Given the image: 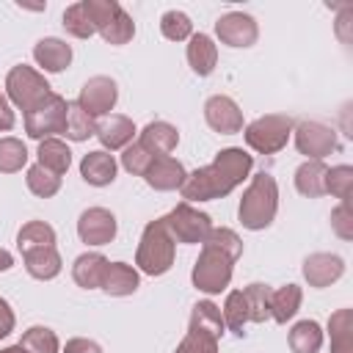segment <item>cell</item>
I'll return each mask as SVG.
<instances>
[{
	"mask_svg": "<svg viewBox=\"0 0 353 353\" xmlns=\"http://www.w3.org/2000/svg\"><path fill=\"white\" fill-rule=\"evenodd\" d=\"M113 174H116V165H113L110 154H105V152H94V154H88V157L83 160V176H85L88 182H94V185L110 182Z\"/></svg>",
	"mask_w": 353,
	"mask_h": 353,
	"instance_id": "6da1fadb",
	"label": "cell"
},
{
	"mask_svg": "<svg viewBox=\"0 0 353 353\" xmlns=\"http://www.w3.org/2000/svg\"><path fill=\"white\" fill-rule=\"evenodd\" d=\"M88 221H94L91 226L88 223H80V234L88 240V243H105L113 237L116 232V223H113V215L102 212V210H94V212H85Z\"/></svg>",
	"mask_w": 353,
	"mask_h": 353,
	"instance_id": "7a4b0ae2",
	"label": "cell"
},
{
	"mask_svg": "<svg viewBox=\"0 0 353 353\" xmlns=\"http://www.w3.org/2000/svg\"><path fill=\"white\" fill-rule=\"evenodd\" d=\"M116 99V88L113 83L108 80H94L91 85H85V94H83V102L91 113H102L105 108H110Z\"/></svg>",
	"mask_w": 353,
	"mask_h": 353,
	"instance_id": "3957f363",
	"label": "cell"
},
{
	"mask_svg": "<svg viewBox=\"0 0 353 353\" xmlns=\"http://www.w3.org/2000/svg\"><path fill=\"white\" fill-rule=\"evenodd\" d=\"M36 58H39L47 69L58 72V69H63V63H69V47H63V44L55 41V39H47V41L39 44Z\"/></svg>",
	"mask_w": 353,
	"mask_h": 353,
	"instance_id": "277c9868",
	"label": "cell"
},
{
	"mask_svg": "<svg viewBox=\"0 0 353 353\" xmlns=\"http://www.w3.org/2000/svg\"><path fill=\"white\" fill-rule=\"evenodd\" d=\"M190 61L196 66V72L207 74L212 69V50H210V39L207 36H196L193 47H190Z\"/></svg>",
	"mask_w": 353,
	"mask_h": 353,
	"instance_id": "5b68a950",
	"label": "cell"
},
{
	"mask_svg": "<svg viewBox=\"0 0 353 353\" xmlns=\"http://www.w3.org/2000/svg\"><path fill=\"white\" fill-rule=\"evenodd\" d=\"M41 163H52L55 165V171H63L66 165H69V152L58 143V141H47V143H41Z\"/></svg>",
	"mask_w": 353,
	"mask_h": 353,
	"instance_id": "8992f818",
	"label": "cell"
},
{
	"mask_svg": "<svg viewBox=\"0 0 353 353\" xmlns=\"http://www.w3.org/2000/svg\"><path fill=\"white\" fill-rule=\"evenodd\" d=\"M66 124H69V135L72 138H85L91 135V119L83 113V108L72 105V113L66 116Z\"/></svg>",
	"mask_w": 353,
	"mask_h": 353,
	"instance_id": "52a82bcc",
	"label": "cell"
},
{
	"mask_svg": "<svg viewBox=\"0 0 353 353\" xmlns=\"http://www.w3.org/2000/svg\"><path fill=\"white\" fill-rule=\"evenodd\" d=\"M19 163H25V149L17 141H6L0 143V168H17Z\"/></svg>",
	"mask_w": 353,
	"mask_h": 353,
	"instance_id": "ba28073f",
	"label": "cell"
},
{
	"mask_svg": "<svg viewBox=\"0 0 353 353\" xmlns=\"http://www.w3.org/2000/svg\"><path fill=\"white\" fill-rule=\"evenodd\" d=\"M25 342H36V350L39 353H55V336L47 328H30V334H28Z\"/></svg>",
	"mask_w": 353,
	"mask_h": 353,
	"instance_id": "9c48e42d",
	"label": "cell"
},
{
	"mask_svg": "<svg viewBox=\"0 0 353 353\" xmlns=\"http://www.w3.org/2000/svg\"><path fill=\"white\" fill-rule=\"evenodd\" d=\"M8 328H11V314H8V306L0 301V336L8 334Z\"/></svg>",
	"mask_w": 353,
	"mask_h": 353,
	"instance_id": "30bf717a",
	"label": "cell"
},
{
	"mask_svg": "<svg viewBox=\"0 0 353 353\" xmlns=\"http://www.w3.org/2000/svg\"><path fill=\"white\" fill-rule=\"evenodd\" d=\"M0 127H11V113H8L3 99H0Z\"/></svg>",
	"mask_w": 353,
	"mask_h": 353,
	"instance_id": "8fae6325",
	"label": "cell"
},
{
	"mask_svg": "<svg viewBox=\"0 0 353 353\" xmlns=\"http://www.w3.org/2000/svg\"><path fill=\"white\" fill-rule=\"evenodd\" d=\"M6 268H11V256L0 251V270H6Z\"/></svg>",
	"mask_w": 353,
	"mask_h": 353,
	"instance_id": "7c38bea8",
	"label": "cell"
},
{
	"mask_svg": "<svg viewBox=\"0 0 353 353\" xmlns=\"http://www.w3.org/2000/svg\"><path fill=\"white\" fill-rule=\"evenodd\" d=\"M3 353H25L22 347H11V350H3Z\"/></svg>",
	"mask_w": 353,
	"mask_h": 353,
	"instance_id": "4fadbf2b",
	"label": "cell"
}]
</instances>
